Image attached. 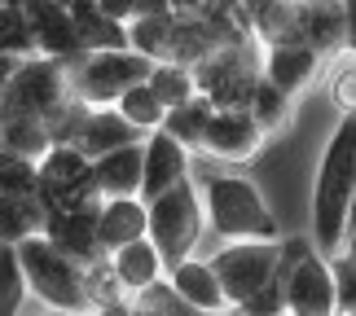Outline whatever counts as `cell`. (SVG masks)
<instances>
[{
  "label": "cell",
  "mask_w": 356,
  "mask_h": 316,
  "mask_svg": "<svg viewBox=\"0 0 356 316\" xmlns=\"http://www.w3.org/2000/svg\"><path fill=\"white\" fill-rule=\"evenodd\" d=\"M123 316H172V312H163V308H154V303H132Z\"/></svg>",
  "instance_id": "cell-39"
},
{
  "label": "cell",
  "mask_w": 356,
  "mask_h": 316,
  "mask_svg": "<svg viewBox=\"0 0 356 316\" xmlns=\"http://www.w3.org/2000/svg\"><path fill=\"white\" fill-rule=\"evenodd\" d=\"M0 194L35 198V194H40V172H35V163H26V158L5 154V149H0Z\"/></svg>",
  "instance_id": "cell-33"
},
{
  "label": "cell",
  "mask_w": 356,
  "mask_h": 316,
  "mask_svg": "<svg viewBox=\"0 0 356 316\" xmlns=\"http://www.w3.org/2000/svg\"><path fill=\"white\" fill-rule=\"evenodd\" d=\"M198 149L220 163H251L264 149V132L255 128V119L246 110H216Z\"/></svg>",
  "instance_id": "cell-13"
},
{
  "label": "cell",
  "mask_w": 356,
  "mask_h": 316,
  "mask_svg": "<svg viewBox=\"0 0 356 316\" xmlns=\"http://www.w3.org/2000/svg\"><path fill=\"white\" fill-rule=\"evenodd\" d=\"M154 62H145L132 49H111V53H79L66 62V84H71V101L84 110H111L128 88L145 84Z\"/></svg>",
  "instance_id": "cell-4"
},
{
  "label": "cell",
  "mask_w": 356,
  "mask_h": 316,
  "mask_svg": "<svg viewBox=\"0 0 356 316\" xmlns=\"http://www.w3.org/2000/svg\"><path fill=\"white\" fill-rule=\"evenodd\" d=\"M181 181H189V149L176 145L168 132H149L141 141V202L163 198Z\"/></svg>",
  "instance_id": "cell-15"
},
{
  "label": "cell",
  "mask_w": 356,
  "mask_h": 316,
  "mask_svg": "<svg viewBox=\"0 0 356 316\" xmlns=\"http://www.w3.org/2000/svg\"><path fill=\"white\" fill-rule=\"evenodd\" d=\"M149 92L163 101V110H176L185 106L189 97H198V84H194V71L189 66H176V62H159L154 71H149Z\"/></svg>",
  "instance_id": "cell-30"
},
{
  "label": "cell",
  "mask_w": 356,
  "mask_h": 316,
  "mask_svg": "<svg viewBox=\"0 0 356 316\" xmlns=\"http://www.w3.org/2000/svg\"><path fill=\"white\" fill-rule=\"evenodd\" d=\"M53 316H97V312H53Z\"/></svg>",
  "instance_id": "cell-41"
},
{
  "label": "cell",
  "mask_w": 356,
  "mask_h": 316,
  "mask_svg": "<svg viewBox=\"0 0 356 316\" xmlns=\"http://www.w3.org/2000/svg\"><path fill=\"white\" fill-rule=\"evenodd\" d=\"M13 251H18V264H22V277H26V294H35L49 312H92L84 264L66 259L44 238H26Z\"/></svg>",
  "instance_id": "cell-5"
},
{
  "label": "cell",
  "mask_w": 356,
  "mask_h": 316,
  "mask_svg": "<svg viewBox=\"0 0 356 316\" xmlns=\"http://www.w3.org/2000/svg\"><path fill=\"white\" fill-rule=\"evenodd\" d=\"M97 9L106 13V18H115L119 26H128L141 18V0H97Z\"/></svg>",
  "instance_id": "cell-35"
},
{
  "label": "cell",
  "mask_w": 356,
  "mask_h": 316,
  "mask_svg": "<svg viewBox=\"0 0 356 316\" xmlns=\"http://www.w3.org/2000/svg\"><path fill=\"white\" fill-rule=\"evenodd\" d=\"M136 141H145V136H136L128 123L115 115V106L111 110H84V106H75V115H71V123H66V132H62L58 145H75L79 154L92 163V158L115 154V149L136 145Z\"/></svg>",
  "instance_id": "cell-12"
},
{
  "label": "cell",
  "mask_w": 356,
  "mask_h": 316,
  "mask_svg": "<svg viewBox=\"0 0 356 316\" xmlns=\"http://www.w3.org/2000/svg\"><path fill=\"white\" fill-rule=\"evenodd\" d=\"M18 66H22V58H5V53H0V92H5L9 79L18 75Z\"/></svg>",
  "instance_id": "cell-38"
},
{
  "label": "cell",
  "mask_w": 356,
  "mask_h": 316,
  "mask_svg": "<svg viewBox=\"0 0 356 316\" xmlns=\"http://www.w3.org/2000/svg\"><path fill=\"white\" fill-rule=\"evenodd\" d=\"M0 149L18 154L26 163H40L53 149V132L44 123H31V119H0Z\"/></svg>",
  "instance_id": "cell-27"
},
{
  "label": "cell",
  "mask_w": 356,
  "mask_h": 316,
  "mask_svg": "<svg viewBox=\"0 0 356 316\" xmlns=\"http://www.w3.org/2000/svg\"><path fill=\"white\" fill-rule=\"evenodd\" d=\"M44 233V207L40 198H18V194H0V246H18L26 238Z\"/></svg>",
  "instance_id": "cell-24"
},
{
  "label": "cell",
  "mask_w": 356,
  "mask_h": 316,
  "mask_svg": "<svg viewBox=\"0 0 356 316\" xmlns=\"http://www.w3.org/2000/svg\"><path fill=\"white\" fill-rule=\"evenodd\" d=\"M211 272L229 299V312H242L282 272V242H225L211 259Z\"/></svg>",
  "instance_id": "cell-8"
},
{
  "label": "cell",
  "mask_w": 356,
  "mask_h": 316,
  "mask_svg": "<svg viewBox=\"0 0 356 316\" xmlns=\"http://www.w3.org/2000/svg\"><path fill=\"white\" fill-rule=\"evenodd\" d=\"M92 189L102 202L115 198H141V141L123 145L115 154L92 158Z\"/></svg>",
  "instance_id": "cell-20"
},
{
  "label": "cell",
  "mask_w": 356,
  "mask_h": 316,
  "mask_svg": "<svg viewBox=\"0 0 356 316\" xmlns=\"http://www.w3.org/2000/svg\"><path fill=\"white\" fill-rule=\"evenodd\" d=\"M106 264H111L115 281H119V290L128 294L132 303H141L145 294H154V290H159V281L168 277V268H163L159 251H154V246H149L145 238H141V242H132V246H119L115 255H106Z\"/></svg>",
  "instance_id": "cell-19"
},
{
  "label": "cell",
  "mask_w": 356,
  "mask_h": 316,
  "mask_svg": "<svg viewBox=\"0 0 356 316\" xmlns=\"http://www.w3.org/2000/svg\"><path fill=\"white\" fill-rule=\"evenodd\" d=\"M330 272H334V303L339 312H352L356 316V264L343 255L330 259Z\"/></svg>",
  "instance_id": "cell-34"
},
{
  "label": "cell",
  "mask_w": 356,
  "mask_h": 316,
  "mask_svg": "<svg viewBox=\"0 0 356 316\" xmlns=\"http://www.w3.org/2000/svg\"><path fill=\"white\" fill-rule=\"evenodd\" d=\"M26 299V277L13 246H0V316H18Z\"/></svg>",
  "instance_id": "cell-31"
},
{
  "label": "cell",
  "mask_w": 356,
  "mask_h": 316,
  "mask_svg": "<svg viewBox=\"0 0 356 316\" xmlns=\"http://www.w3.org/2000/svg\"><path fill=\"white\" fill-rule=\"evenodd\" d=\"M356 198V115H339V128L325 141L312 185V246L334 259L348 242V219Z\"/></svg>",
  "instance_id": "cell-1"
},
{
  "label": "cell",
  "mask_w": 356,
  "mask_h": 316,
  "mask_svg": "<svg viewBox=\"0 0 356 316\" xmlns=\"http://www.w3.org/2000/svg\"><path fill=\"white\" fill-rule=\"evenodd\" d=\"M339 255H343V259H352V264H356V228L348 233V242H343V251H339Z\"/></svg>",
  "instance_id": "cell-40"
},
{
  "label": "cell",
  "mask_w": 356,
  "mask_h": 316,
  "mask_svg": "<svg viewBox=\"0 0 356 316\" xmlns=\"http://www.w3.org/2000/svg\"><path fill=\"white\" fill-rule=\"evenodd\" d=\"M330 101L339 106V115H356V53H339L330 58Z\"/></svg>",
  "instance_id": "cell-32"
},
{
  "label": "cell",
  "mask_w": 356,
  "mask_h": 316,
  "mask_svg": "<svg viewBox=\"0 0 356 316\" xmlns=\"http://www.w3.org/2000/svg\"><path fill=\"white\" fill-rule=\"evenodd\" d=\"M145 238V202L141 198H115L97 211V251L115 255L119 246H132Z\"/></svg>",
  "instance_id": "cell-21"
},
{
  "label": "cell",
  "mask_w": 356,
  "mask_h": 316,
  "mask_svg": "<svg viewBox=\"0 0 356 316\" xmlns=\"http://www.w3.org/2000/svg\"><path fill=\"white\" fill-rule=\"evenodd\" d=\"M115 115L128 123L136 136H149V132H159V128H163L168 110H163V101L154 97V92H149V84H136V88H128V92H123V97L115 101Z\"/></svg>",
  "instance_id": "cell-28"
},
{
  "label": "cell",
  "mask_w": 356,
  "mask_h": 316,
  "mask_svg": "<svg viewBox=\"0 0 356 316\" xmlns=\"http://www.w3.org/2000/svg\"><path fill=\"white\" fill-rule=\"evenodd\" d=\"M356 228V198H352V219H348V233Z\"/></svg>",
  "instance_id": "cell-42"
},
{
  "label": "cell",
  "mask_w": 356,
  "mask_h": 316,
  "mask_svg": "<svg viewBox=\"0 0 356 316\" xmlns=\"http://www.w3.org/2000/svg\"><path fill=\"white\" fill-rule=\"evenodd\" d=\"M168 290L181 299L194 316H229V299L220 290V281H216L211 264L198 259V255H189L185 264L168 268Z\"/></svg>",
  "instance_id": "cell-18"
},
{
  "label": "cell",
  "mask_w": 356,
  "mask_h": 316,
  "mask_svg": "<svg viewBox=\"0 0 356 316\" xmlns=\"http://www.w3.org/2000/svg\"><path fill=\"white\" fill-rule=\"evenodd\" d=\"M246 115L255 119V128L264 132V141H268V136H282L286 128H291L295 101L286 97V92H277L273 84H264V79H259L255 92H251V101H246Z\"/></svg>",
  "instance_id": "cell-26"
},
{
  "label": "cell",
  "mask_w": 356,
  "mask_h": 316,
  "mask_svg": "<svg viewBox=\"0 0 356 316\" xmlns=\"http://www.w3.org/2000/svg\"><path fill=\"white\" fill-rule=\"evenodd\" d=\"M40 172V207H84V202H102L92 189V163L79 154L75 145H53L44 158L35 163Z\"/></svg>",
  "instance_id": "cell-10"
},
{
  "label": "cell",
  "mask_w": 356,
  "mask_h": 316,
  "mask_svg": "<svg viewBox=\"0 0 356 316\" xmlns=\"http://www.w3.org/2000/svg\"><path fill=\"white\" fill-rule=\"evenodd\" d=\"M202 228H207V219H202V198L194 181H181L163 198L145 202V242L159 251L163 268L185 264L194 255Z\"/></svg>",
  "instance_id": "cell-6"
},
{
  "label": "cell",
  "mask_w": 356,
  "mask_h": 316,
  "mask_svg": "<svg viewBox=\"0 0 356 316\" xmlns=\"http://www.w3.org/2000/svg\"><path fill=\"white\" fill-rule=\"evenodd\" d=\"M141 13H198V0H141Z\"/></svg>",
  "instance_id": "cell-36"
},
{
  "label": "cell",
  "mask_w": 356,
  "mask_h": 316,
  "mask_svg": "<svg viewBox=\"0 0 356 316\" xmlns=\"http://www.w3.org/2000/svg\"><path fill=\"white\" fill-rule=\"evenodd\" d=\"M97 211L102 202H84V207H53L44 211V238L49 246H58V251L66 259H75V264H97V259H106L97 251Z\"/></svg>",
  "instance_id": "cell-11"
},
{
  "label": "cell",
  "mask_w": 356,
  "mask_h": 316,
  "mask_svg": "<svg viewBox=\"0 0 356 316\" xmlns=\"http://www.w3.org/2000/svg\"><path fill=\"white\" fill-rule=\"evenodd\" d=\"M282 316H295V312H282Z\"/></svg>",
  "instance_id": "cell-44"
},
{
  "label": "cell",
  "mask_w": 356,
  "mask_h": 316,
  "mask_svg": "<svg viewBox=\"0 0 356 316\" xmlns=\"http://www.w3.org/2000/svg\"><path fill=\"white\" fill-rule=\"evenodd\" d=\"M194 84H198V97H207L216 110H246L259 84V58L251 53V40L225 44L211 58H202L194 66Z\"/></svg>",
  "instance_id": "cell-9"
},
{
  "label": "cell",
  "mask_w": 356,
  "mask_h": 316,
  "mask_svg": "<svg viewBox=\"0 0 356 316\" xmlns=\"http://www.w3.org/2000/svg\"><path fill=\"white\" fill-rule=\"evenodd\" d=\"M282 303L295 316H334V272L330 259L304 238L282 242Z\"/></svg>",
  "instance_id": "cell-7"
},
{
  "label": "cell",
  "mask_w": 356,
  "mask_h": 316,
  "mask_svg": "<svg viewBox=\"0 0 356 316\" xmlns=\"http://www.w3.org/2000/svg\"><path fill=\"white\" fill-rule=\"evenodd\" d=\"M198 198L202 219L220 242H277V219H273L255 181L234 172H211L198 185Z\"/></svg>",
  "instance_id": "cell-2"
},
{
  "label": "cell",
  "mask_w": 356,
  "mask_h": 316,
  "mask_svg": "<svg viewBox=\"0 0 356 316\" xmlns=\"http://www.w3.org/2000/svg\"><path fill=\"white\" fill-rule=\"evenodd\" d=\"M0 53L5 58H35V35L26 22L22 0H0Z\"/></svg>",
  "instance_id": "cell-29"
},
{
  "label": "cell",
  "mask_w": 356,
  "mask_h": 316,
  "mask_svg": "<svg viewBox=\"0 0 356 316\" xmlns=\"http://www.w3.org/2000/svg\"><path fill=\"white\" fill-rule=\"evenodd\" d=\"M343 5V53H356V0H339Z\"/></svg>",
  "instance_id": "cell-37"
},
{
  "label": "cell",
  "mask_w": 356,
  "mask_h": 316,
  "mask_svg": "<svg viewBox=\"0 0 356 316\" xmlns=\"http://www.w3.org/2000/svg\"><path fill=\"white\" fill-rule=\"evenodd\" d=\"M211 115H216V106H211L207 97H189L185 106L168 110V119H163V128H159V132H168L176 145H185L189 154H194V149L202 145V132H207Z\"/></svg>",
  "instance_id": "cell-25"
},
{
  "label": "cell",
  "mask_w": 356,
  "mask_h": 316,
  "mask_svg": "<svg viewBox=\"0 0 356 316\" xmlns=\"http://www.w3.org/2000/svg\"><path fill=\"white\" fill-rule=\"evenodd\" d=\"M321 71H325V62L308 44H273V49H264V58H259V79L273 84L277 92H286L291 101L317 84Z\"/></svg>",
  "instance_id": "cell-16"
},
{
  "label": "cell",
  "mask_w": 356,
  "mask_h": 316,
  "mask_svg": "<svg viewBox=\"0 0 356 316\" xmlns=\"http://www.w3.org/2000/svg\"><path fill=\"white\" fill-rule=\"evenodd\" d=\"M229 316H234V312H229Z\"/></svg>",
  "instance_id": "cell-45"
},
{
  "label": "cell",
  "mask_w": 356,
  "mask_h": 316,
  "mask_svg": "<svg viewBox=\"0 0 356 316\" xmlns=\"http://www.w3.org/2000/svg\"><path fill=\"white\" fill-rule=\"evenodd\" d=\"M22 9L35 35V58H49L62 66L79 58V40H75L71 13H66V0H22Z\"/></svg>",
  "instance_id": "cell-14"
},
{
  "label": "cell",
  "mask_w": 356,
  "mask_h": 316,
  "mask_svg": "<svg viewBox=\"0 0 356 316\" xmlns=\"http://www.w3.org/2000/svg\"><path fill=\"white\" fill-rule=\"evenodd\" d=\"M71 115H75V101H71V84H66V66L49 58H26L18 66V75L9 79V88L0 92V119L44 123L53 132V145L62 141Z\"/></svg>",
  "instance_id": "cell-3"
},
{
  "label": "cell",
  "mask_w": 356,
  "mask_h": 316,
  "mask_svg": "<svg viewBox=\"0 0 356 316\" xmlns=\"http://www.w3.org/2000/svg\"><path fill=\"white\" fill-rule=\"evenodd\" d=\"M242 18L264 49L304 44V0H242Z\"/></svg>",
  "instance_id": "cell-17"
},
{
  "label": "cell",
  "mask_w": 356,
  "mask_h": 316,
  "mask_svg": "<svg viewBox=\"0 0 356 316\" xmlns=\"http://www.w3.org/2000/svg\"><path fill=\"white\" fill-rule=\"evenodd\" d=\"M66 13H71V22H75L79 53L128 49V26H119L115 18H106V13L97 9V0H66Z\"/></svg>",
  "instance_id": "cell-22"
},
{
  "label": "cell",
  "mask_w": 356,
  "mask_h": 316,
  "mask_svg": "<svg viewBox=\"0 0 356 316\" xmlns=\"http://www.w3.org/2000/svg\"><path fill=\"white\" fill-rule=\"evenodd\" d=\"M334 316H352V312H334Z\"/></svg>",
  "instance_id": "cell-43"
},
{
  "label": "cell",
  "mask_w": 356,
  "mask_h": 316,
  "mask_svg": "<svg viewBox=\"0 0 356 316\" xmlns=\"http://www.w3.org/2000/svg\"><path fill=\"white\" fill-rule=\"evenodd\" d=\"M304 44L321 62L343 53V5L339 0H304Z\"/></svg>",
  "instance_id": "cell-23"
}]
</instances>
